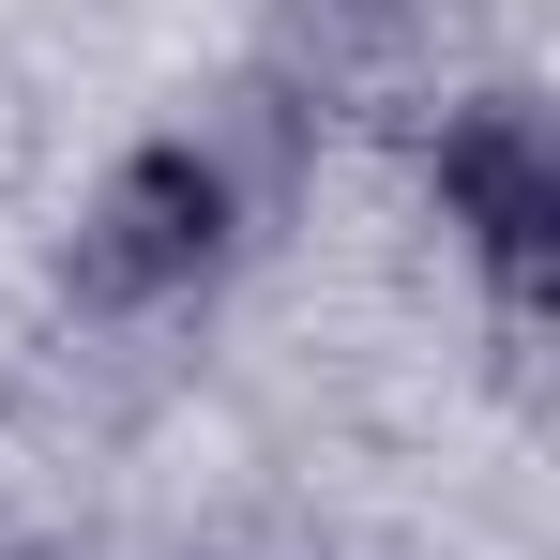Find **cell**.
Instances as JSON below:
<instances>
[{
  "label": "cell",
  "mask_w": 560,
  "mask_h": 560,
  "mask_svg": "<svg viewBox=\"0 0 560 560\" xmlns=\"http://www.w3.org/2000/svg\"><path fill=\"white\" fill-rule=\"evenodd\" d=\"M243 183L212 167V137H137L92 197H77V228H61V288L92 303V318H167L197 288L243 258Z\"/></svg>",
  "instance_id": "6da1fadb"
},
{
  "label": "cell",
  "mask_w": 560,
  "mask_h": 560,
  "mask_svg": "<svg viewBox=\"0 0 560 560\" xmlns=\"http://www.w3.org/2000/svg\"><path fill=\"white\" fill-rule=\"evenodd\" d=\"M424 183H440V228L469 243V273L530 318L560 288V121L530 92H455L424 121Z\"/></svg>",
  "instance_id": "7a4b0ae2"
},
{
  "label": "cell",
  "mask_w": 560,
  "mask_h": 560,
  "mask_svg": "<svg viewBox=\"0 0 560 560\" xmlns=\"http://www.w3.org/2000/svg\"><path fill=\"white\" fill-rule=\"evenodd\" d=\"M440 31H455V0H273V61H258V92H288L303 121H334V106H394V92H424Z\"/></svg>",
  "instance_id": "3957f363"
},
{
  "label": "cell",
  "mask_w": 560,
  "mask_h": 560,
  "mask_svg": "<svg viewBox=\"0 0 560 560\" xmlns=\"http://www.w3.org/2000/svg\"><path fill=\"white\" fill-rule=\"evenodd\" d=\"M0 560H61V546H0Z\"/></svg>",
  "instance_id": "277c9868"
}]
</instances>
